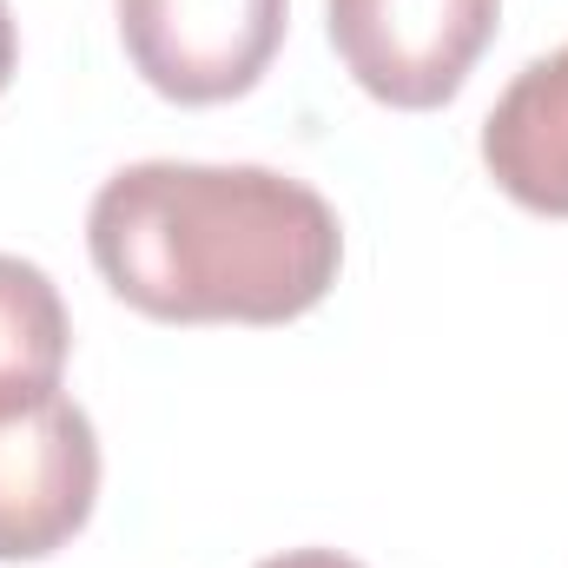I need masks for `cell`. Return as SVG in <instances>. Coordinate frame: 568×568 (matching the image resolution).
<instances>
[{
  "mask_svg": "<svg viewBox=\"0 0 568 568\" xmlns=\"http://www.w3.org/2000/svg\"><path fill=\"white\" fill-rule=\"evenodd\" d=\"M496 13L503 0H331V47L371 100L429 113L456 100Z\"/></svg>",
  "mask_w": 568,
  "mask_h": 568,
  "instance_id": "obj_2",
  "label": "cell"
},
{
  "mask_svg": "<svg viewBox=\"0 0 568 568\" xmlns=\"http://www.w3.org/2000/svg\"><path fill=\"white\" fill-rule=\"evenodd\" d=\"M87 245L113 297L159 324H284L344 265L324 192L272 165L145 159L100 185Z\"/></svg>",
  "mask_w": 568,
  "mask_h": 568,
  "instance_id": "obj_1",
  "label": "cell"
},
{
  "mask_svg": "<svg viewBox=\"0 0 568 568\" xmlns=\"http://www.w3.org/2000/svg\"><path fill=\"white\" fill-rule=\"evenodd\" d=\"M100 496V436L73 397H40L0 417V562L67 549Z\"/></svg>",
  "mask_w": 568,
  "mask_h": 568,
  "instance_id": "obj_4",
  "label": "cell"
},
{
  "mask_svg": "<svg viewBox=\"0 0 568 568\" xmlns=\"http://www.w3.org/2000/svg\"><path fill=\"white\" fill-rule=\"evenodd\" d=\"M489 179L542 219H568V47L529 60L483 120Z\"/></svg>",
  "mask_w": 568,
  "mask_h": 568,
  "instance_id": "obj_5",
  "label": "cell"
},
{
  "mask_svg": "<svg viewBox=\"0 0 568 568\" xmlns=\"http://www.w3.org/2000/svg\"><path fill=\"white\" fill-rule=\"evenodd\" d=\"M258 568H364V562H351L337 549H284V556H272V562H258Z\"/></svg>",
  "mask_w": 568,
  "mask_h": 568,
  "instance_id": "obj_7",
  "label": "cell"
},
{
  "mask_svg": "<svg viewBox=\"0 0 568 568\" xmlns=\"http://www.w3.org/2000/svg\"><path fill=\"white\" fill-rule=\"evenodd\" d=\"M67 304L53 278L13 252H0V417L60 390L67 371Z\"/></svg>",
  "mask_w": 568,
  "mask_h": 568,
  "instance_id": "obj_6",
  "label": "cell"
},
{
  "mask_svg": "<svg viewBox=\"0 0 568 568\" xmlns=\"http://www.w3.org/2000/svg\"><path fill=\"white\" fill-rule=\"evenodd\" d=\"M13 60H20V33H13V13H7V0H0V93H7V80H13Z\"/></svg>",
  "mask_w": 568,
  "mask_h": 568,
  "instance_id": "obj_8",
  "label": "cell"
},
{
  "mask_svg": "<svg viewBox=\"0 0 568 568\" xmlns=\"http://www.w3.org/2000/svg\"><path fill=\"white\" fill-rule=\"evenodd\" d=\"M291 0H120V40L152 93L219 106L258 87Z\"/></svg>",
  "mask_w": 568,
  "mask_h": 568,
  "instance_id": "obj_3",
  "label": "cell"
}]
</instances>
